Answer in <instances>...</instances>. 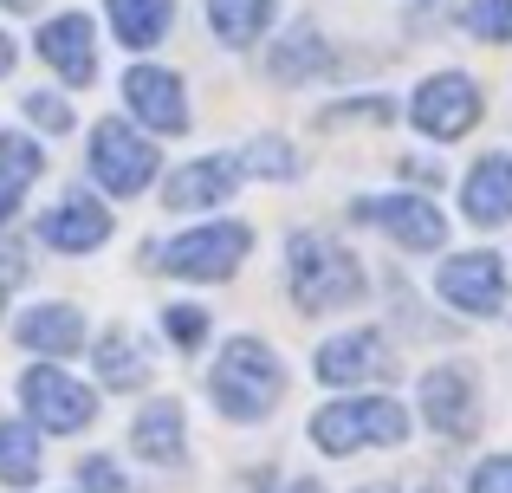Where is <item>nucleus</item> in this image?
<instances>
[{"label": "nucleus", "instance_id": "1", "mask_svg": "<svg viewBox=\"0 0 512 493\" xmlns=\"http://www.w3.org/2000/svg\"><path fill=\"white\" fill-rule=\"evenodd\" d=\"M208 390H214V403H221V416L260 422L266 409L279 403V390H286V370H279V357L266 351L260 338H234L221 357H214Z\"/></svg>", "mask_w": 512, "mask_h": 493}, {"label": "nucleus", "instance_id": "2", "mask_svg": "<svg viewBox=\"0 0 512 493\" xmlns=\"http://www.w3.org/2000/svg\"><path fill=\"white\" fill-rule=\"evenodd\" d=\"M409 435V409L389 403V396H344V403H325L312 416V442L325 455H357L363 442L396 448Z\"/></svg>", "mask_w": 512, "mask_h": 493}, {"label": "nucleus", "instance_id": "3", "mask_svg": "<svg viewBox=\"0 0 512 493\" xmlns=\"http://www.w3.org/2000/svg\"><path fill=\"white\" fill-rule=\"evenodd\" d=\"M292 299L305 312L357 305L363 299V266L338 241H325V234H292Z\"/></svg>", "mask_w": 512, "mask_h": 493}, {"label": "nucleus", "instance_id": "4", "mask_svg": "<svg viewBox=\"0 0 512 493\" xmlns=\"http://www.w3.org/2000/svg\"><path fill=\"white\" fill-rule=\"evenodd\" d=\"M253 234L240 228V221H208V228H188L175 234V241H163V253H156V266L175 279H227L240 260H247Z\"/></svg>", "mask_w": 512, "mask_h": 493}, {"label": "nucleus", "instance_id": "5", "mask_svg": "<svg viewBox=\"0 0 512 493\" xmlns=\"http://www.w3.org/2000/svg\"><path fill=\"white\" fill-rule=\"evenodd\" d=\"M20 396H26V416H33L39 429H52V435H78L91 416H98V396L59 364H33L20 377Z\"/></svg>", "mask_w": 512, "mask_h": 493}, {"label": "nucleus", "instance_id": "6", "mask_svg": "<svg viewBox=\"0 0 512 493\" xmlns=\"http://www.w3.org/2000/svg\"><path fill=\"white\" fill-rule=\"evenodd\" d=\"M156 169H163L156 143H143L130 124L104 117V124L91 130V176H98L111 195H137V189H150V176H156Z\"/></svg>", "mask_w": 512, "mask_h": 493}, {"label": "nucleus", "instance_id": "7", "mask_svg": "<svg viewBox=\"0 0 512 493\" xmlns=\"http://www.w3.org/2000/svg\"><path fill=\"white\" fill-rule=\"evenodd\" d=\"M350 215H357L363 228H389L415 253H435L448 241V221H441V208L428 202V195H363V202H350Z\"/></svg>", "mask_w": 512, "mask_h": 493}, {"label": "nucleus", "instance_id": "8", "mask_svg": "<svg viewBox=\"0 0 512 493\" xmlns=\"http://www.w3.org/2000/svg\"><path fill=\"white\" fill-rule=\"evenodd\" d=\"M409 117H415V130H422V137H435V143L467 137V130L480 124V91H474V78H461V72L428 78V85L415 91Z\"/></svg>", "mask_w": 512, "mask_h": 493}, {"label": "nucleus", "instance_id": "9", "mask_svg": "<svg viewBox=\"0 0 512 493\" xmlns=\"http://www.w3.org/2000/svg\"><path fill=\"white\" fill-rule=\"evenodd\" d=\"M435 292L454 305V312H474V318H493L506 305V266L500 253H454V260H441V279Z\"/></svg>", "mask_w": 512, "mask_h": 493}, {"label": "nucleus", "instance_id": "10", "mask_svg": "<svg viewBox=\"0 0 512 493\" xmlns=\"http://www.w3.org/2000/svg\"><path fill=\"white\" fill-rule=\"evenodd\" d=\"M312 370H318V383L344 390V383H363V377H389V370H396V351L383 344V331H344V338H331V344L312 351Z\"/></svg>", "mask_w": 512, "mask_h": 493}, {"label": "nucleus", "instance_id": "11", "mask_svg": "<svg viewBox=\"0 0 512 493\" xmlns=\"http://www.w3.org/2000/svg\"><path fill=\"white\" fill-rule=\"evenodd\" d=\"M422 416L435 422L448 442H467L480 429V409H474V377L467 370H428L422 377Z\"/></svg>", "mask_w": 512, "mask_h": 493}, {"label": "nucleus", "instance_id": "12", "mask_svg": "<svg viewBox=\"0 0 512 493\" xmlns=\"http://www.w3.org/2000/svg\"><path fill=\"white\" fill-rule=\"evenodd\" d=\"M39 59H46L65 85H91V78H98V39H91L85 13H59V20H46V33H39Z\"/></svg>", "mask_w": 512, "mask_h": 493}, {"label": "nucleus", "instance_id": "13", "mask_svg": "<svg viewBox=\"0 0 512 493\" xmlns=\"http://www.w3.org/2000/svg\"><path fill=\"white\" fill-rule=\"evenodd\" d=\"M124 98H130V111H137L150 130H163V137H175V130H188L182 78H175V72H163V65H137V72L124 78Z\"/></svg>", "mask_w": 512, "mask_h": 493}, {"label": "nucleus", "instance_id": "14", "mask_svg": "<svg viewBox=\"0 0 512 493\" xmlns=\"http://www.w3.org/2000/svg\"><path fill=\"white\" fill-rule=\"evenodd\" d=\"M104 234H111V208H104L98 195H65V202L39 221V241L59 247V253H91V247H104Z\"/></svg>", "mask_w": 512, "mask_h": 493}, {"label": "nucleus", "instance_id": "15", "mask_svg": "<svg viewBox=\"0 0 512 493\" xmlns=\"http://www.w3.org/2000/svg\"><path fill=\"white\" fill-rule=\"evenodd\" d=\"M461 215L474 228H500L512 221V156H480L461 182Z\"/></svg>", "mask_w": 512, "mask_h": 493}, {"label": "nucleus", "instance_id": "16", "mask_svg": "<svg viewBox=\"0 0 512 493\" xmlns=\"http://www.w3.org/2000/svg\"><path fill=\"white\" fill-rule=\"evenodd\" d=\"M234 176H240L234 156H201V163L175 169L163 182V208H214V202L234 195Z\"/></svg>", "mask_w": 512, "mask_h": 493}, {"label": "nucleus", "instance_id": "17", "mask_svg": "<svg viewBox=\"0 0 512 493\" xmlns=\"http://www.w3.org/2000/svg\"><path fill=\"white\" fill-rule=\"evenodd\" d=\"M13 338H20V351L72 357L78 344H85V318H78L72 305H33V312H20V325H13Z\"/></svg>", "mask_w": 512, "mask_h": 493}, {"label": "nucleus", "instance_id": "18", "mask_svg": "<svg viewBox=\"0 0 512 493\" xmlns=\"http://www.w3.org/2000/svg\"><path fill=\"white\" fill-rule=\"evenodd\" d=\"M39 143L33 137H20V130H0V228H7L13 215H20V195H26V182L39 176Z\"/></svg>", "mask_w": 512, "mask_h": 493}, {"label": "nucleus", "instance_id": "19", "mask_svg": "<svg viewBox=\"0 0 512 493\" xmlns=\"http://www.w3.org/2000/svg\"><path fill=\"white\" fill-rule=\"evenodd\" d=\"M130 448H137L143 461H182V403H150L137 416V429H130Z\"/></svg>", "mask_w": 512, "mask_h": 493}, {"label": "nucleus", "instance_id": "20", "mask_svg": "<svg viewBox=\"0 0 512 493\" xmlns=\"http://www.w3.org/2000/svg\"><path fill=\"white\" fill-rule=\"evenodd\" d=\"M104 7H111V33H117V46L143 52V46H156V39H163L175 0H104Z\"/></svg>", "mask_w": 512, "mask_h": 493}, {"label": "nucleus", "instance_id": "21", "mask_svg": "<svg viewBox=\"0 0 512 493\" xmlns=\"http://www.w3.org/2000/svg\"><path fill=\"white\" fill-rule=\"evenodd\" d=\"M91 357H98V377L111 383V390H143V377H150V357L137 351L130 331H104Z\"/></svg>", "mask_w": 512, "mask_h": 493}, {"label": "nucleus", "instance_id": "22", "mask_svg": "<svg viewBox=\"0 0 512 493\" xmlns=\"http://www.w3.org/2000/svg\"><path fill=\"white\" fill-rule=\"evenodd\" d=\"M266 20H273V0H208V26L227 39V46H247V39H260Z\"/></svg>", "mask_w": 512, "mask_h": 493}, {"label": "nucleus", "instance_id": "23", "mask_svg": "<svg viewBox=\"0 0 512 493\" xmlns=\"http://www.w3.org/2000/svg\"><path fill=\"white\" fill-rule=\"evenodd\" d=\"M0 481L33 487L39 481V435L26 422H0Z\"/></svg>", "mask_w": 512, "mask_h": 493}, {"label": "nucleus", "instance_id": "24", "mask_svg": "<svg viewBox=\"0 0 512 493\" xmlns=\"http://www.w3.org/2000/svg\"><path fill=\"white\" fill-rule=\"evenodd\" d=\"M318 65H325V39H318V26H292L286 39H279V52L273 59H266V72L273 78H305V72H318Z\"/></svg>", "mask_w": 512, "mask_h": 493}, {"label": "nucleus", "instance_id": "25", "mask_svg": "<svg viewBox=\"0 0 512 493\" xmlns=\"http://www.w3.org/2000/svg\"><path fill=\"white\" fill-rule=\"evenodd\" d=\"M467 33L474 39H493V46H506L512 39V0H467Z\"/></svg>", "mask_w": 512, "mask_h": 493}, {"label": "nucleus", "instance_id": "26", "mask_svg": "<svg viewBox=\"0 0 512 493\" xmlns=\"http://www.w3.org/2000/svg\"><path fill=\"white\" fill-rule=\"evenodd\" d=\"M240 169H253V176H292V169H299V156H292L279 137H260V143H247V150H240Z\"/></svg>", "mask_w": 512, "mask_h": 493}, {"label": "nucleus", "instance_id": "27", "mask_svg": "<svg viewBox=\"0 0 512 493\" xmlns=\"http://www.w3.org/2000/svg\"><path fill=\"white\" fill-rule=\"evenodd\" d=\"M467 493H512V455H487L474 468V481H467Z\"/></svg>", "mask_w": 512, "mask_h": 493}, {"label": "nucleus", "instance_id": "28", "mask_svg": "<svg viewBox=\"0 0 512 493\" xmlns=\"http://www.w3.org/2000/svg\"><path fill=\"white\" fill-rule=\"evenodd\" d=\"M26 117H33V124H46V130H72V104H65V98H46V91H33V98H26Z\"/></svg>", "mask_w": 512, "mask_h": 493}, {"label": "nucleus", "instance_id": "29", "mask_svg": "<svg viewBox=\"0 0 512 493\" xmlns=\"http://www.w3.org/2000/svg\"><path fill=\"white\" fill-rule=\"evenodd\" d=\"M163 331L175 344H201V331H208V318L195 312V305H175V312H163Z\"/></svg>", "mask_w": 512, "mask_h": 493}, {"label": "nucleus", "instance_id": "30", "mask_svg": "<svg viewBox=\"0 0 512 493\" xmlns=\"http://www.w3.org/2000/svg\"><path fill=\"white\" fill-rule=\"evenodd\" d=\"M344 117H370V124H389V98H357V104H338V111H325V124H344Z\"/></svg>", "mask_w": 512, "mask_h": 493}, {"label": "nucleus", "instance_id": "31", "mask_svg": "<svg viewBox=\"0 0 512 493\" xmlns=\"http://www.w3.org/2000/svg\"><path fill=\"white\" fill-rule=\"evenodd\" d=\"M85 493H124V474L111 461H85Z\"/></svg>", "mask_w": 512, "mask_h": 493}, {"label": "nucleus", "instance_id": "32", "mask_svg": "<svg viewBox=\"0 0 512 493\" xmlns=\"http://www.w3.org/2000/svg\"><path fill=\"white\" fill-rule=\"evenodd\" d=\"M13 59H20V52H13V39H7V33H0V78H7V72H13Z\"/></svg>", "mask_w": 512, "mask_h": 493}, {"label": "nucleus", "instance_id": "33", "mask_svg": "<svg viewBox=\"0 0 512 493\" xmlns=\"http://www.w3.org/2000/svg\"><path fill=\"white\" fill-rule=\"evenodd\" d=\"M0 7H7V13H33L39 0H0Z\"/></svg>", "mask_w": 512, "mask_h": 493}, {"label": "nucleus", "instance_id": "34", "mask_svg": "<svg viewBox=\"0 0 512 493\" xmlns=\"http://www.w3.org/2000/svg\"><path fill=\"white\" fill-rule=\"evenodd\" d=\"M286 493H325V487H318V481H292Z\"/></svg>", "mask_w": 512, "mask_h": 493}, {"label": "nucleus", "instance_id": "35", "mask_svg": "<svg viewBox=\"0 0 512 493\" xmlns=\"http://www.w3.org/2000/svg\"><path fill=\"white\" fill-rule=\"evenodd\" d=\"M0 312H7V292H0Z\"/></svg>", "mask_w": 512, "mask_h": 493}]
</instances>
